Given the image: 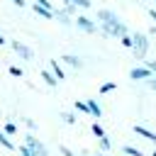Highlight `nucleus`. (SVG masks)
Returning <instances> with one entry per match:
<instances>
[{"label":"nucleus","instance_id":"obj_1","mask_svg":"<svg viewBox=\"0 0 156 156\" xmlns=\"http://www.w3.org/2000/svg\"><path fill=\"white\" fill-rule=\"evenodd\" d=\"M98 20H100V29H102L105 37H117V39H122L124 34H129L127 24L117 17V12H112V10H107V7L98 10Z\"/></svg>","mask_w":156,"mask_h":156},{"label":"nucleus","instance_id":"obj_2","mask_svg":"<svg viewBox=\"0 0 156 156\" xmlns=\"http://www.w3.org/2000/svg\"><path fill=\"white\" fill-rule=\"evenodd\" d=\"M132 51H134L136 58H144V56H146V51H149V39H146L144 32H134V34H132Z\"/></svg>","mask_w":156,"mask_h":156},{"label":"nucleus","instance_id":"obj_3","mask_svg":"<svg viewBox=\"0 0 156 156\" xmlns=\"http://www.w3.org/2000/svg\"><path fill=\"white\" fill-rule=\"evenodd\" d=\"M73 24H76L80 32H88V34H95V32H98L95 20H90L88 15H76V17H73Z\"/></svg>","mask_w":156,"mask_h":156},{"label":"nucleus","instance_id":"obj_4","mask_svg":"<svg viewBox=\"0 0 156 156\" xmlns=\"http://www.w3.org/2000/svg\"><path fill=\"white\" fill-rule=\"evenodd\" d=\"M24 146H29V149H32L34 154H39V156H49L44 141H39V136H34V134H27V136H24Z\"/></svg>","mask_w":156,"mask_h":156},{"label":"nucleus","instance_id":"obj_5","mask_svg":"<svg viewBox=\"0 0 156 156\" xmlns=\"http://www.w3.org/2000/svg\"><path fill=\"white\" fill-rule=\"evenodd\" d=\"M10 46H12V51H15L17 56H22V58H27V61H32V58H34V51H32L27 44H22L20 39H12V41H10Z\"/></svg>","mask_w":156,"mask_h":156},{"label":"nucleus","instance_id":"obj_6","mask_svg":"<svg viewBox=\"0 0 156 156\" xmlns=\"http://www.w3.org/2000/svg\"><path fill=\"white\" fill-rule=\"evenodd\" d=\"M151 76H154V73H151L146 66H134V68L129 71V78H132V80H149Z\"/></svg>","mask_w":156,"mask_h":156},{"label":"nucleus","instance_id":"obj_7","mask_svg":"<svg viewBox=\"0 0 156 156\" xmlns=\"http://www.w3.org/2000/svg\"><path fill=\"white\" fill-rule=\"evenodd\" d=\"M61 61H63L66 66L76 68V71H80V68H83V58H78L76 54H63V56H61Z\"/></svg>","mask_w":156,"mask_h":156},{"label":"nucleus","instance_id":"obj_8","mask_svg":"<svg viewBox=\"0 0 156 156\" xmlns=\"http://www.w3.org/2000/svg\"><path fill=\"white\" fill-rule=\"evenodd\" d=\"M134 134H139V136H144V139H149L154 146H156V132H151V129H146L144 124H134Z\"/></svg>","mask_w":156,"mask_h":156},{"label":"nucleus","instance_id":"obj_9","mask_svg":"<svg viewBox=\"0 0 156 156\" xmlns=\"http://www.w3.org/2000/svg\"><path fill=\"white\" fill-rule=\"evenodd\" d=\"M49 71L54 73V78H56V80H63V78H66V73H63V68H61V63H58L56 58H51V61H49Z\"/></svg>","mask_w":156,"mask_h":156},{"label":"nucleus","instance_id":"obj_10","mask_svg":"<svg viewBox=\"0 0 156 156\" xmlns=\"http://www.w3.org/2000/svg\"><path fill=\"white\" fill-rule=\"evenodd\" d=\"M85 105H88V115H90V117H100V115H102V107L98 105V100H95V98H88V100H85Z\"/></svg>","mask_w":156,"mask_h":156},{"label":"nucleus","instance_id":"obj_11","mask_svg":"<svg viewBox=\"0 0 156 156\" xmlns=\"http://www.w3.org/2000/svg\"><path fill=\"white\" fill-rule=\"evenodd\" d=\"M54 17H56L61 24H71V22H73V15H68L66 10H54Z\"/></svg>","mask_w":156,"mask_h":156},{"label":"nucleus","instance_id":"obj_12","mask_svg":"<svg viewBox=\"0 0 156 156\" xmlns=\"http://www.w3.org/2000/svg\"><path fill=\"white\" fill-rule=\"evenodd\" d=\"M32 10H34L39 17H44V20H54V12H51V10H44V7H39L37 2H32Z\"/></svg>","mask_w":156,"mask_h":156},{"label":"nucleus","instance_id":"obj_13","mask_svg":"<svg viewBox=\"0 0 156 156\" xmlns=\"http://www.w3.org/2000/svg\"><path fill=\"white\" fill-rule=\"evenodd\" d=\"M39 76H41V78H44V83H46V85H49V88H56V85H58V80H56V78H54V73H51V71H41V73H39Z\"/></svg>","mask_w":156,"mask_h":156},{"label":"nucleus","instance_id":"obj_14","mask_svg":"<svg viewBox=\"0 0 156 156\" xmlns=\"http://www.w3.org/2000/svg\"><path fill=\"white\" fill-rule=\"evenodd\" d=\"M63 5H73L76 10H78V7H80V10H88L93 2H90V0H63Z\"/></svg>","mask_w":156,"mask_h":156},{"label":"nucleus","instance_id":"obj_15","mask_svg":"<svg viewBox=\"0 0 156 156\" xmlns=\"http://www.w3.org/2000/svg\"><path fill=\"white\" fill-rule=\"evenodd\" d=\"M2 134H5V136H15V134H17V124H15V122H5Z\"/></svg>","mask_w":156,"mask_h":156},{"label":"nucleus","instance_id":"obj_16","mask_svg":"<svg viewBox=\"0 0 156 156\" xmlns=\"http://www.w3.org/2000/svg\"><path fill=\"white\" fill-rule=\"evenodd\" d=\"M98 144H100V151H102V154H107V151L112 149V141H110V136H107V134H105L102 139H98Z\"/></svg>","mask_w":156,"mask_h":156},{"label":"nucleus","instance_id":"obj_17","mask_svg":"<svg viewBox=\"0 0 156 156\" xmlns=\"http://www.w3.org/2000/svg\"><path fill=\"white\" fill-rule=\"evenodd\" d=\"M115 88H117V83H115V80H107V83L100 85V95H107V93H112Z\"/></svg>","mask_w":156,"mask_h":156},{"label":"nucleus","instance_id":"obj_18","mask_svg":"<svg viewBox=\"0 0 156 156\" xmlns=\"http://www.w3.org/2000/svg\"><path fill=\"white\" fill-rule=\"evenodd\" d=\"M0 146H5V149H10V151H12V149H17V146L12 144V139H10V136H5L2 132H0Z\"/></svg>","mask_w":156,"mask_h":156},{"label":"nucleus","instance_id":"obj_19","mask_svg":"<svg viewBox=\"0 0 156 156\" xmlns=\"http://www.w3.org/2000/svg\"><path fill=\"white\" fill-rule=\"evenodd\" d=\"M90 132H93V134H95L98 139H102V136H105V129H102V127H100L98 122H93V124H90Z\"/></svg>","mask_w":156,"mask_h":156},{"label":"nucleus","instance_id":"obj_20","mask_svg":"<svg viewBox=\"0 0 156 156\" xmlns=\"http://www.w3.org/2000/svg\"><path fill=\"white\" fill-rule=\"evenodd\" d=\"M122 151H124L127 156H144V154H141L136 146H129V144H124V149H122Z\"/></svg>","mask_w":156,"mask_h":156},{"label":"nucleus","instance_id":"obj_21","mask_svg":"<svg viewBox=\"0 0 156 156\" xmlns=\"http://www.w3.org/2000/svg\"><path fill=\"white\" fill-rule=\"evenodd\" d=\"M61 119H63L66 124H76V119H78V117H76L73 112H61Z\"/></svg>","mask_w":156,"mask_h":156},{"label":"nucleus","instance_id":"obj_22","mask_svg":"<svg viewBox=\"0 0 156 156\" xmlns=\"http://www.w3.org/2000/svg\"><path fill=\"white\" fill-rule=\"evenodd\" d=\"M76 112H83V115H88V105H85V100H76Z\"/></svg>","mask_w":156,"mask_h":156},{"label":"nucleus","instance_id":"obj_23","mask_svg":"<svg viewBox=\"0 0 156 156\" xmlns=\"http://www.w3.org/2000/svg\"><path fill=\"white\" fill-rule=\"evenodd\" d=\"M17 151H20L22 156H39V154H34V151H32L29 146H24V144H20V149H17Z\"/></svg>","mask_w":156,"mask_h":156},{"label":"nucleus","instance_id":"obj_24","mask_svg":"<svg viewBox=\"0 0 156 156\" xmlns=\"http://www.w3.org/2000/svg\"><path fill=\"white\" fill-rule=\"evenodd\" d=\"M119 44H122L124 49H132V34H124V37L119 39Z\"/></svg>","mask_w":156,"mask_h":156},{"label":"nucleus","instance_id":"obj_25","mask_svg":"<svg viewBox=\"0 0 156 156\" xmlns=\"http://www.w3.org/2000/svg\"><path fill=\"white\" fill-rule=\"evenodd\" d=\"M34 2H37L39 7H44V10H51V12H54V5H51V0H34Z\"/></svg>","mask_w":156,"mask_h":156},{"label":"nucleus","instance_id":"obj_26","mask_svg":"<svg viewBox=\"0 0 156 156\" xmlns=\"http://www.w3.org/2000/svg\"><path fill=\"white\" fill-rule=\"evenodd\" d=\"M7 71H10V76H15V78H22V68H20V66H10Z\"/></svg>","mask_w":156,"mask_h":156},{"label":"nucleus","instance_id":"obj_27","mask_svg":"<svg viewBox=\"0 0 156 156\" xmlns=\"http://www.w3.org/2000/svg\"><path fill=\"white\" fill-rule=\"evenodd\" d=\"M58 151H61L63 156H76V154H73V151H71V149H68L66 144H61V146H58Z\"/></svg>","mask_w":156,"mask_h":156},{"label":"nucleus","instance_id":"obj_28","mask_svg":"<svg viewBox=\"0 0 156 156\" xmlns=\"http://www.w3.org/2000/svg\"><path fill=\"white\" fill-rule=\"evenodd\" d=\"M144 83H146V88H149V90H156V76H151V78H149V80H144Z\"/></svg>","mask_w":156,"mask_h":156},{"label":"nucleus","instance_id":"obj_29","mask_svg":"<svg viewBox=\"0 0 156 156\" xmlns=\"http://www.w3.org/2000/svg\"><path fill=\"white\" fill-rule=\"evenodd\" d=\"M146 68H149V71L156 76V61H154V58H149V61H146Z\"/></svg>","mask_w":156,"mask_h":156},{"label":"nucleus","instance_id":"obj_30","mask_svg":"<svg viewBox=\"0 0 156 156\" xmlns=\"http://www.w3.org/2000/svg\"><path fill=\"white\" fill-rule=\"evenodd\" d=\"M22 122H24V124H27V127H29V129H34V127H37V122H34V119H32V117H24V119H22Z\"/></svg>","mask_w":156,"mask_h":156},{"label":"nucleus","instance_id":"obj_31","mask_svg":"<svg viewBox=\"0 0 156 156\" xmlns=\"http://www.w3.org/2000/svg\"><path fill=\"white\" fill-rule=\"evenodd\" d=\"M10 2H12V5H17V7H24V5H27V0H10Z\"/></svg>","mask_w":156,"mask_h":156},{"label":"nucleus","instance_id":"obj_32","mask_svg":"<svg viewBox=\"0 0 156 156\" xmlns=\"http://www.w3.org/2000/svg\"><path fill=\"white\" fill-rule=\"evenodd\" d=\"M149 17H151V20L156 22V10H154V7H149Z\"/></svg>","mask_w":156,"mask_h":156},{"label":"nucleus","instance_id":"obj_33","mask_svg":"<svg viewBox=\"0 0 156 156\" xmlns=\"http://www.w3.org/2000/svg\"><path fill=\"white\" fill-rule=\"evenodd\" d=\"M80 156H95V154H90V151L85 149V151H80Z\"/></svg>","mask_w":156,"mask_h":156},{"label":"nucleus","instance_id":"obj_34","mask_svg":"<svg viewBox=\"0 0 156 156\" xmlns=\"http://www.w3.org/2000/svg\"><path fill=\"white\" fill-rule=\"evenodd\" d=\"M5 41H7V39H5V37H2V34H0V46H2V44H5Z\"/></svg>","mask_w":156,"mask_h":156},{"label":"nucleus","instance_id":"obj_35","mask_svg":"<svg viewBox=\"0 0 156 156\" xmlns=\"http://www.w3.org/2000/svg\"><path fill=\"white\" fill-rule=\"evenodd\" d=\"M154 10H156V0H154Z\"/></svg>","mask_w":156,"mask_h":156},{"label":"nucleus","instance_id":"obj_36","mask_svg":"<svg viewBox=\"0 0 156 156\" xmlns=\"http://www.w3.org/2000/svg\"><path fill=\"white\" fill-rule=\"evenodd\" d=\"M151 156H156V151H154V154H151Z\"/></svg>","mask_w":156,"mask_h":156}]
</instances>
